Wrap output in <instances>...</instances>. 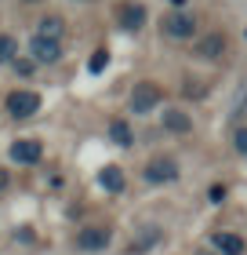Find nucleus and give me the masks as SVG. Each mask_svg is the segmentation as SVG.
<instances>
[{
    "label": "nucleus",
    "instance_id": "obj_15",
    "mask_svg": "<svg viewBox=\"0 0 247 255\" xmlns=\"http://www.w3.org/2000/svg\"><path fill=\"white\" fill-rule=\"evenodd\" d=\"M15 55H18V40L7 37V33H0V66H4V62H15Z\"/></svg>",
    "mask_w": 247,
    "mask_h": 255
},
{
    "label": "nucleus",
    "instance_id": "obj_2",
    "mask_svg": "<svg viewBox=\"0 0 247 255\" xmlns=\"http://www.w3.org/2000/svg\"><path fill=\"white\" fill-rule=\"evenodd\" d=\"M37 110H40V95H37V91H11V95H7V113L15 121L33 117Z\"/></svg>",
    "mask_w": 247,
    "mask_h": 255
},
{
    "label": "nucleus",
    "instance_id": "obj_18",
    "mask_svg": "<svg viewBox=\"0 0 247 255\" xmlns=\"http://www.w3.org/2000/svg\"><path fill=\"white\" fill-rule=\"evenodd\" d=\"M233 149H237L240 157H247V128H237V131H233Z\"/></svg>",
    "mask_w": 247,
    "mask_h": 255
},
{
    "label": "nucleus",
    "instance_id": "obj_6",
    "mask_svg": "<svg viewBox=\"0 0 247 255\" xmlns=\"http://www.w3.org/2000/svg\"><path fill=\"white\" fill-rule=\"evenodd\" d=\"M146 179L149 182H174L178 179V164L171 157H153L146 164Z\"/></svg>",
    "mask_w": 247,
    "mask_h": 255
},
{
    "label": "nucleus",
    "instance_id": "obj_12",
    "mask_svg": "<svg viewBox=\"0 0 247 255\" xmlns=\"http://www.w3.org/2000/svg\"><path fill=\"white\" fill-rule=\"evenodd\" d=\"M211 241H215V248H218L222 255H244V241H240L237 234H226V230H218Z\"/></svg>",
    "mask_w": 247,
    "mask_h": 255
},
{
    "label": "nucleus",
    "instance_id": "obj_7",
    "mask_svg": "<svg viewBox=\"0 0 247 255\" xmlns=\"http://www.w3.org/2000/svg\"><path fill=\"white\" fill-rule=\"evenodd\" d=\"M226 48H229V40L222 37V33H207V37L196 40V55H200V59H207V62H218L222 55H226Z\"/></svg>",
    "mask_w": 247,
    "mask_h": 255
},
{
    "label": "nucleus",
    "instance_id": "obj_5",
    "mask_svg": "<svg viewBox=\"0 0 247 255\" xmlns=\"http://www.w3.org/2000/svg\"><path fill=\"white\" fill-rule=\"evenodd\" d=\"M29 55H33V62H44V66H48V62H58V59H62V44H58L55 37H40V33H37L33 44H29Z\"/></svg>",
    "mask_w": 247,
    "mask_h": 255
},
{
    "label": "nucleus",
    "instance_id": "obj_21",
    "mask_svg": "<svg viewBox=\"0 0 247 255\" xmlns=\"http://www.w3.org/2000/svg\"><path fill=\"white\" fill-rule=\"evenodd\" d=\"M7 182H11V175H7L4 168H0V190H7Z\"/></svg>",
    "mask_w": 247,
    "mask_h": 255
},
{
    "label": "nucleus",
    "instance_id": "obj_22",
    "mask_svg": "<svg viewBox=\"0 0 247 255\" xmlns=\"http://www.w3.org/2000/svg\"><path fill=\"white\" fill-rule=\"evenodd\" d=\"M167 4H174V7H182V4H185V0H167Z\"/></svg>",
    "mask_w": 247,
    "mask_h": 255
},
{
    "label": "nucleus",
    "instance_id": "obj_19",
    "mask_svg": "<svg viewBox=\"0 0 247 255\" xmlns=\"http://www.w3.org/2000/svg\"><path fill=\"white\" fill-rule=\"evenodd\" d=\"M244 110H247V84H240V91H237V99H233V117H240Z\"/></svg>",
    "mask_w": 247,
    "mask_h": 255
},
{
    "label": "nucleus",
    "instance_id": "obj_11",
    "mask_svg": "<svg viewBox=\"0 0 247 255\" xmlns=\"http://www.w3.org/2000/svg\"><path fill=\"white\" fill-rule=\"evenodd\" d=\"M164 237V230L160 226H142V234H138L135 241H131V255H142V252H149L157 241Z\"/></svg>",
    "mask_w": 247,
    "mask_h": 255
},
{
    "label": "nucleus",
    "instance_id": "obj_13",
    "mask_svg": "<svg viewBox=\"0 0 247 255\" xmlns=\"http://www.w3.org/2000/svg\"><path fill=\"white\" fill-rule=\"evenodd\" d=\"M98 182H102V190L120 193V190H124V171L116 168V164H105V168H102V175H98Z\"/></svg>",
    "mask_w": 247,
    "mask_h": 255
},
{
    "label": "nucleus",
    "instance_id": "obj_10",
    "mask_svg": "<svg viewBox=\"0 0 247 255\" xmlns=\"http://www.w3.org/2000/svg\"><path fill=\"white\" fill-rule=\"evenodd\" d=\"M146 22V7L135 4V0H127V4H120V26L124 29H142Z\"/></svg>",
    "mask_w": 247,
    "mask_h": 255
},
{
    "label": "nucleus",
    "instance_id": "obj_4",
    "mask_svg": "<svg viewBox=\"0 0 247 255\" xmlns=\"http://www.w3.org/2000/svg\"><path fill=\"white\" fill-rule=\"evenodd\" d=\"M109 241H113V230H105V226H84L77 234V248H84V252H102V248H109Z\"/></svg>",
    "mask_w": 247,
    "mask_h": 255
},
{
    "label": "nucleus",
    "instance_id": "obj_9",
    "mask_svg": "<svg viewBox=\"0 0 247 255\" xmlns=\"http://www.w3.org/2000/svg\"><path fill=\"white\" fill-rule=\"evenodd\" d=\"M160 121H164V128L174 131V135H185V131L193 128V117H189V113H182V110H164Z\"/></svg>",
    "mask_w": 247,
    "mask_h": 255
},
{
    "label": "nucleus",
    "instance_id": "obj_20",
    "mask_svg": "<svg viewBox=\"0 0 247 255\" xmlns=\"http://www.w3.org/2000/svg\"><path fill=\"white\" fill-rule=\"evenodd\" d=\"M226 201V186H211V204H222Z\"/></svg>",
    "mask_w": 247,
    "mask_h": 255
},
{
    "label": "nucleus",
    "instance_id": "obj_23",
    "mask_svg": "<svg viewBox=\"0 0 247 255\" xmlns=\"http://www.w3.org/2000/svg\"><path fill=\"white\" fill-rule=\"evenodd\" d=\"M29 4H33V0H29Z\"/></svg>",
    "mask_w": 247,
    "mask_h": 255
},
{
    "label": "nucleus",
    "instance_id": "obj_3",
    "mask_svg": "<svg viewBox=\"0 0 247 255\" xmlns=\"http://www.w3.org/2000/svg\"><path fill=\"white\" fill-rule=\"evenodd\" d=\"M157 102H160V88L153 84V80L135 84V91H131V113H149V110H157Z\"/></svg>",
    "mask_w": 247,
    "mask_h": 255
},
{
    "label": "nucleus",
    "instance_id": "obj_16",
    "mask_svg": "<svg viewBox=\"0 0 247 255\" xmlns=\"http://www.w3.org/2000/svg\"><path fill=\"white\" fill-rule=\"evenodd\" d=\"M40 37H62V18H44L40 22Z\"/></svg>",
    "mask_w": 247,
    "mask_h": 255
},
{
    "label": "nucleus",
    "instance_id": "obj_14",
    "mask_svg": "<svg viewBox=\"0 0 247 255\" xmlns=\"http://www.w3.org/2000/svg\"><path fill=\"white\" fill-rule=\"evenodd\" d=\"M109 138H113L116 146H131V142H135V138H131V128H127L124 121H113V124H109Z\"/></svg>",
    "mask_w": 247,
    "mask_h": 255
},
{
    "label": "nucleus",
    "instance_id": "obj_8",
    "mask_svg": "<svg viewBox=\"0 0 247 255\" xmlns=\"http://www.w3.org/2000/svg\"><path fill=\"white\" fill-rule=\"evenodd\" d=\"M40 153H44V146L37 138H18V142L11 146V160H18V164H37Z\"/></svg>",
    "mask_w": 247,
    "mask_h": 255
},
{
    "label": "nucleus",
    "instance_id": "obj_17",
    "mask_svg": "<svg viewBox=\"0 0 247 255\" xmlns=\"http://www.w3.org/2000/svg\"><path fill=\"white\" fill-rule=\"evenodd\" d=\"M105 66H109V51H105V48H98L95 55H91V62H87V69H91V73H102Z\"/></svg>",
    "mask_w": 247,
    "mask_h": 255
},
{
    "label": "nucleus",
    "instance_id": "obj_1",
    "mask_svg": "<svg viewBox=\"0 0 247 255\" xmlns=\"http://www.w3.org/2000/svg\"><path fill=\"white\" fill-rule=\"evenodd\" d=\"M160 33H164V37H171V40H189L196 33V18L185 15V11H171V15H164Z\"/></svg>",
    "mask_w": 247,
    "mask_h": 255
}]
</instances>
